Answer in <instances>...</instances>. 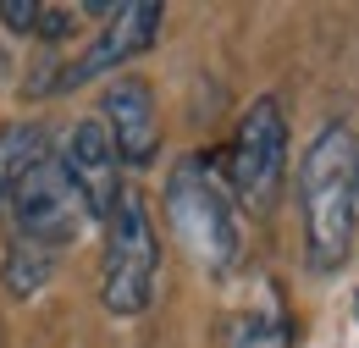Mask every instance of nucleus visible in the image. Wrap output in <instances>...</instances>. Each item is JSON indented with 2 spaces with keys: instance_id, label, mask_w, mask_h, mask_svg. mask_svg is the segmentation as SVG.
Segmentation results:
<instances>
[{
  "instance_id": "obj_12",
  "label": "nucleus",
  "mask_w": 359,
  "mask_h": 348,
  "mask_svg": "<svg viewBox=\"0 0 359 348\" xmlns=\"http://www.w3.org/2000/svg\"><path fill=\"white\" fill-rule=\"evenodd\" d=\"M34 17H39V0H0V22L11 34H34Z\"/></svg>"
},
{
  "instance_id": "obj_15",
  "label": "nucleus",
  "mask_w": 359,
  "mask_h": 348,
  "mask_svg": "<svg viewBox=\"0 0 359 348\" xmlns=\"http://www.w3.org/2000/svg\"><path fill=\"white\" fill-rule=\"evenodd\" d=\"M354 177H359V161H354Z\"/></svg>"
},
{
  "instance_id": "obj_2",
  "label": "nucleus",
  "mask_w": 359,
  "mask_h": 348,
  "mask_svg": "<svg viewBox=\"0 0 359 348\" xmlns=\"http://www.w3.org/2000/svg\"><path fill=\"white\" fill-rule=\"evenodd\" d=\"M166 216L177 238L194 249V260L210 271L238 265V210H232V182H226V155H188L166 177Z\"/></svg>"
},
{
  "instance_id": "obj_5",
  "label": "nucleus",
  "mask_w": 359,
  "mask_h": 348,
  "mask_svg": "<svg viewBox=\"0 0 359 348\" xmlns=\"http://www.w3.org/2000/svg\"><path fill=\"white\" fill-rule=\"evenodd\" d=\"M161 22H166V6H155V0H128V6H116V11L105 17V28L89 39V50H83L78 61L55 67L50 88H83V83H94V78H105V72H116V67H128L133 55L155 50Z\"/></svg>"
},
{
  "instance_id": "obj_10",
  "label": "nucleus",
  "mask_w": 359,
  "mask_h": 348,
  "mask_svg": "<svg viewBox=\"0 0 359 348\" xmlns=\"http://www.w3.org/2000/svg\"><path fill=\"white\" fill-rule=\"evenodd\" d=\"M50 276H55V255L11 232V243H6V265H0V282H6V293H11V299H34V293L45 288Z\"/></svg>"
},
{
  "instance_id": "obj_6",
  "label": "nucleus",
  "mask_w": 359,
  "mask_h": 348,
  "mask_svg": "<svg viewBox=\"0 0 359 348\" xmlns=\"http://www.w3.org/2000/svg\"><path fill=\"white\" fill-rule=\"evenodd\" d=\"M11 232L28 238V243H39V249H50V255H61L67 243H78L83 210H78L67 177L55 166V155L39 161L34 172L22 177V188L11 194Z\"/></svg>"
},
{
  "instance_id": "obj_1",
  "label": "nucleus",
  "mask_w": 359,
  "mask_h": 348,
  "mask_svg": "<svg viewBox=\"0 0 359 348\" xmlns=\"http://www.w3.org/2000/svg\"><path fill=\"white\" fill-rule=\"evenodd\" d=\"M359 144L343 122H326L310 138L304 161H299V205H304V249H310V271H337L354 249L359 227Z\"/></svg>"
},
{
  "instance_id": "obj_3",
  "label": "nucleus",
  "mask_w": 359,
  "mask_h": 348,
  "mask_svg": "<svg viewBox=\"0 0 359 348\" xmlns=\"http://www.w3.org/2000/svg\"><path fill=\"white\" fill-rule=\"evenodd\" d=\"M161 276V238L133 188H122L116 210L105 216V260H100V304L111 315H144Z\"/></svg>"
},
{
  "instance_id": "obj_7",
  "label": "nucleus",
  "mask_w": 359,
  "mask_h": 348,
  "mask_svg": "<svg viewBox=\"0 0 359 348\" xmlns=\"http://www.w3.org/2000/svg\"><path fill=\"white\" fill-rule=\"evenodd\" d=\"M55 166L67 177V188H72L83 221H105L116 210V199H122V161H116V149H111V133L100 128V116H83L78 128L67 133Z\"/></svg>"
},
{
  "instance_id": "obj_4",
  "label": "nucleus",
  "mask_w": 359,
  "mask_h": 348,
  "mask_svg": "<svg viewBox=\"0 0 359 348\" xmlns=\"http://www.w3.org/2000/svg\"><path fill=\"white\" fill-rule=\"evenodd\" d=\"M282 177H287V116H282L276 94H260L243 111L238 138L226 149V182L249 210H271Z\"/></svg>"
},
{
  "instance_id": "obj_8",
  "label": "nucleus",
  "mask_w": 359,
  "mask_h": 348,
  "mask_svg": "<svg viewBox=\"0 0 359 348\" xmlns=\"http://www.w3.org/2000/svg\"><path fill=\"white\" fill-rule=\"evenodd\" d=\"M100 128L111 133V149H116L122 166H155V155H161V111H155V94H149L144 78H116L105 88Z\"/></svg>"
},
{
  "instance_id": "obj_11",
  "label": "nucleus",
  "mask_w": 359,
  "mask_h": 348,
  "mask_svg": "<svg viewBox=\"0 0 359 348\" xmlns=\"http://www.w3.org/2000/svg\"><path fill=\"white\" fill-rule=\"evenodd\" d=\"M226 348H293V321L276 304L266 309H243L226 326Z\"/></svg>"
},
{
  "instance_id": "obj_14",
  "label": "nucleus",
  "mask_w": 359,
  "mask_h": 348,
  "mask_svg": "<svg viewBox=\"0 0 359 348\" xmlns=\"http://www.w3.org/2000/svg\"><path fill=\"white\" fill-rule=\"evenodd\" d=\"M354 315H359V293H354Z\"/></svg>"
},
{
  "instance_id": "obj_9",
  "label": "nucleus",
  "mask_w": 359,
  "mask_h": 348,
  "mask_svg": "<svg viewBox=\"0 0 359 348\" xmlns=\"http://www.w3.org/2000/svg\"><path fill=\"white\" fill-rule=\"evenodd\" d=\"M39 161H50V133L39 122H6L0 128V210L11 205V194L22 188V177Z\"/></svg>"
},
{
  "instance_id": "obj_13",
  "label": "nucleus",
  "mask_w": 359,
  "mask_h": 348,
  "mask_svg": "<svg viewBox=\"0 0 359 348\" xmlns=\"http://www.w3.org/2000/svg\"><path fill=\"white\" fill-rule=\"evenodd\" d=\"M0 348H6V326H0Z\"/></svg>"
}]
</instances>
